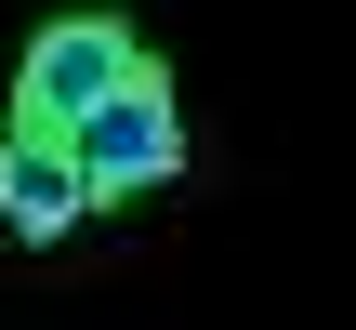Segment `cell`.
Returning <instances> with one entry per match:
<instances>
[{
  "label": "cell",
  "mask_w": 356,
  "mask_h": 330,
  "mask_svg": "<svg viewBox=\"0 0 356 330\" xmlns=\"http://www.w3.org/2000/svg\"><path fill=\"white\" fill-rule=\"evenodd\" d=\"M79 212H92V172H79V146H66V132H26V119H13V132H0V225H13L26 251H53V238H66Z\"/></svg>",
  "instance_id": "cell-3"
},
{
  "label": "cell",
  "mask_w": 356,
  "mask_h": 330,
  "mask_svg": "<svg viewBox=\"0 0 356 330\" xmlns=\"http://www.w3.org/2000/svg\"><path fill=\"white\" fill-rule=\"evenodd\" d=\"M119 79H145V40H132L119 13H53V26L26 40V66H13V119H26V132H79Z\"/></svg>",
  "instance_id": "cell-1"
},
{
  "label": "cell",
  "mask_w": 356,
  "mask_h": 330,
  "mask_svg": "<svg viewBox=\"0 0 356 330\" xmlns=\"http://www.w3.org/2000/svg\"><path fill=\"white\" fill-rule=\"evenodd\" d=\"M66 146H79L92 198H159V185L185 172V119H172V79H159V66H145V79H119V93H106V106L66 132Z\"/></svg>",
  "instance_id": "cell-2"
}]
</instances>
